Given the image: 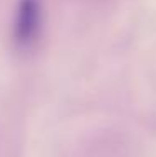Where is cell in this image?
Wrapping results in <instances>:
<instances>
[{"mask_svg":"<svg viewBox=\"0 0 156 157\" xmlns=\"http://www.w3.org/2000/svg\"><path fill=\"white\" fill-rule=\"evenodd\" d=\"M40 24H42V9L39 0H18L12 27V37L17 47H30L37 40Z\"/></svg>","mask_w":156,"mask_h":157,"instance_id":"1","label":"cell"}]
</instances>
